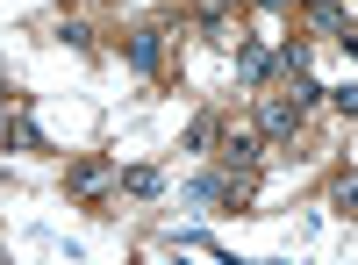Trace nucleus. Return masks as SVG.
Instances as JSON below:
<instances>
[{"mask_svg":"<svg viewBox=\"0 0 358 265\" xmlns=\"http://www.w3.org/2000/svg\"><path fill=\"white\" fill-rule=\"evenodd\" d=\"M258 158H265V129L229 122V129H222V165H229V172H258Z\"/></svg>","mask_w":358,"mask_h":265,"instance_id":"obj_1","label":"nucleus"},{"mask_svg":"<svg viewBox=\"0 0 358 265\" xmlns=\"http://www.w3.org/2000/svg\"><path fill=\"white\" fill-rule=\"evenodd\" d=\"M158 65H165V29H136L129 36V72L158 79Z\"/></svg>","mask_w":358,"mask_h":265,"instance_id":"obj_2","label":"nucleus"},{"mask_svg":"<svg viewBox=\"0 0 358 265\" xmlns=\"http://www.w3.org/2000/svg\"><path fill=\"white\" fill-rule=\"evenodd\" d=\"M273 65H280V57L265 50V43L236 36V79H244V86H265V79H273Z\"/></svg>","mask_w":358,"mask_h":265,"instance_id":"obj_3","label":"nucleus"},{"mask_svg":"<svg viewBox=\"0 0 358 265\" xmlns=\"http://www.w3.org/2000/svg\"><path fill=\"white\" fill-rule=\"evenodd\" d=\"M301 115H308V108L294 101V94H287V101H265V115H258V129H265V143H273V136H294V129H301Z\"/></svg>","mask_w":358,"mask_h":265,"instance_id":"obj_4","label":"nucleus"},{"mask_svg":"<svg viewBox=\"0 0 358 265\" xmlns=\"http://www.w3.org/2000/svg\"><path fill=\"white\" fill-rule=\"evenodd\" d=\"M108 180H115V165H108V158H79V165L65 172V187H72V194H101Z\"/></svg>","mask_w":358,"mask_h":265,"instance_id":"obj_5","label":"nucleus"},{"mask_svg":"<svg viewBox=\"0 0 358 265\" xmlns=\"http://www.w3.org/2000/svg\"><path fill=\"white\" fill-rule=\"evenodd\" d=\"M308 8V29H322V36H344L351 15H344V0H301Z\"/></svg>","mask_w":358,"mask_h":265,"instance_id":"obj_6","label":"nucleus"},{"mask_svg":"<svg viewBox=\"0 0 358 265\" xmlns=\"http://www.w3.org/2000/svg\"><path fill=\"white\" fill-rule=\"evenodd\" d=\"M187 201H194V208H222V201H236L229 194V172H201V180L187 187Z\"/></svg>","mask_w":358,"mask_h":265,"instance_id":"obj_7","label":"nucleus"},{"mask_svg":"<svg viewBox=\"0 0 358 265\" xmlns=\"http://www.w3.org/2000/svg\"><path fill=\"white\" fill-rule=\"evenodd\" d=\"M0 136H8L15 151H43V129L29 122V115H0Z\"/></svg>","mask_w":358,"mask_h":265,"instance_id":"obj_8","label":"nucleus"},{"mask_svg":"<svg viewBox=\"0 0 358 265\" xmlns=\"http://www.w3.org/2000/svg\"><path fill=\"white\" fill-rule=\"evenodd\" d=\"M122 187H129L136 201H158V194H165V172H158V165H129V172H122Z\"/></svg>","mask_w":358,"mask_h":265,"instance_id":"obj_9","label":"nucleus"},{"mask_svg":"<svg viewBox=\"0 0 358 265\" xmlns=\"http://www.w3.org/2000/svg\"><path fill=\"white\" fill-rule=\"evenodd\" d=\"M330 215L358 222V172H344V180H330Z\"/></svg>","mask_w":358,"mask_h":265,"instance_id":"obj_10","label":"nucleus"},{"mask_svg":"<svg viewBox=\"0 0 358 265\" xmlns=\"http://www.w3.org/2000/svg\"><path fill=\"white\" fill-rule=\"evenodd\" d=\"M201 36H208V43H236V36H244V29H236V36H229V8H208V15H201Z\"/></svg>","mask_w":358,"mask_h":265,"instance_id":"obj_11","label":"nucleus"},{"mask_svg":"<svg viewBox=\"0 0 358 265\" xmlns=\"http://www.w3.org/2000/svg\"><path fill=\"white\" fill-rule=\"evenodd\" d=\"M280 72H287V79H301V72H308V43H301V36H287V43H280Z\"/></svg>","mask_w":358,"mask_h":265,"instance_id":"obj_12","label":"nucleus"},{"mask_svg":"<svg viewBox=\"0 0 358 265\" xmlns=\"http://www.w3.org/2000/svg\"><path fill=\"white\" fill-rule=\"evenodd\" d=\"M208 143H222V122H215V115H201V122H187V151H208Z\"/></svg>","mask_w":358,"mask_h":265,"instance_id":"obj_13","label":"nucleus"},{"mask_svg":"<svg viewBox=\"0 0 358 265\" xmlns=\"http://www.w3.org/2000/svg\"><path fill=\"white\" fill-rule=\"evenodd\" d=\"M57 36H65L79 57H94V29H86V22H65V29H57Z\"/></svg>","mask_w":358,"mask_h":265,"instance_id":"obj_14","label":"nucleus"},{"mask_svg":"<svg viewBox=\"0 0 358 265\" xmlns=\"http://www.w3.org/2000/svg\"><path fill=\"white\" fill-rule=\"evenodd\" d=\"M330 101H337L344 115H358V86H337V94H330Z\"/></svg>","mask_w":358,"mask_h":265,"instance_id":"obj_15","label":"nucleus"},{"mask_svg":"<svg viewBox=\"0 0 358 265\" xmlns=\"http://www.w3.org/2000/svg\"><path fill=\"white\" fill-rule=\"evenodd\" d=\"M15 101H22V86H15V79H0V115H8Z\"/></svg>","mask_w":358,"mask_h":265,"instance_id":"obj_16","label":"nucleus"},{"mask_svg":"<svg viewBox=\"0 0 358 265\" xmlns=\"http://www.w3.org/2000/svg\"><path fill=\"white\" fill-rule=\"evenodd\" d=\"M344 50H351V57H358V29H344Z\"/></svg>","mask_w":358,"mask_h":265,"instance_id":"obj_17","label":"nucleus"},{"mask_svg":"<svg viewBox=\"0 0 358 265\" xmlns=\"http://www.w3.org/2000/svg\"><path fill=\"white\" fill-rule=\"evenodd\" d=\"M265 8H301V0H265Z\"/></svg>","mask_w":358,"mask_h":265,"instance_id":"obj_18","label":"nucleus"},{"mask_svg":"<svg viewBox=\"0 0 358 265\" xmlns=\"http://www.w3.org/2000/svg\"><path fill=\"white\" fill-rule=\"evenodd\" d=\"M215 8H244V0H215Z\"/></svg>","mask_w":358,"mask_h":265,"instance_id":"obj_19","label":"nucleus"}]
</instances>
